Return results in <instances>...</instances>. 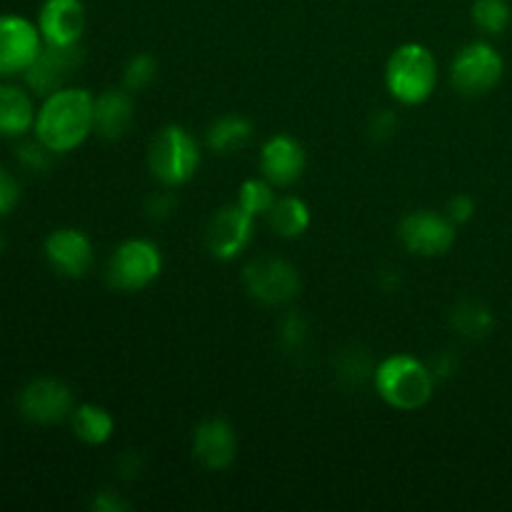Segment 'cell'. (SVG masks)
I'll list each match as a JSON object with an SVG mask.
<instances>
[{
  "label": "cell",
  "mask_w": 512,
  "mask_h": 512,
  "mask_svg": "<svg viewBox=\"0 0 512 512\" xmlns=\"http://www.w3.org/2000/svg\"><path fill=\"white\" fill-rule=\"evenodd\" d=\"M375 363L368 350L350 348L338 355V380L345 385H360L373 378Z\"/></svg>",
  "instance_id": "cell-25"
},
{
  "label": "cell",
  "mask_w": 512,
  "mask_h": 512,
  "mask_svg": "<svg viewBox=\"0 0 512 512\" xmlns=\"http://www.w3.org/2000/svg\"><path fill=\"white\" fill-rule=\"evenodd\" d=\"M308 320L298 313V310H290L283 320H280L278 338L280 345H283L288 353H295V350H303L305 343H308Z\"/></svg>",
  "instance_id": "cell-28"
},
{
  "label": "cell",
  "mask_w": 512,
  "mask_h": 512,
  "mask_svg": "<svg viewBox=\"0 0 512 512\" xmlns=\"http://www.w3.org/2000/svg\"><path fill=\"white\" fill-rule=\"evenodd\" d=\"M253 230H255V218L245 213L238 203L225 205L218 213L210 218L208 230H205V245H208V253L215 260H235L240 253L248 250V245L253 243Z\"/></svg>",
  "instance_id": "cell-12"
},
{
  "label": "cell",
  "mask_w": 512,
  "mask_h": 512,
  "mask_svg": "<svg viewBox=\"0 0 512 512\" xmlns=\"http://www.w3.org/2000/svg\"><path fill=\"white\" fill-rule=\"evenodd\" d=\"M435 375L430 373L428 363L415 355L398 353L375 365L373 385L380 398L395 410L413 413L430 403L435 393Z\"/></svg>",
  "instance_id": "cell-2"
},
{
  "label": "cell",
  "mask_w": 512,
  "mask_h": 512,
  "mask_svg": "<svg viewBox=\"0 0 512 512\" xmlns=\"http://www.w3.org/2000/svg\"><path fill=\"white\" fill-rule=\"evenodd\" d=\"M470 18L483 33L500 35L510 25L512 10L508 0H475L470 8Z\"/></svg>",
  "instance_id": "cell-24"
},
{
  "label": "cell",
  "mask_w": 512,
  "mask_h": 512,
  "mask_svg": "<svg viewBox=\"0 0 512 512\" xmlns=\"http://www.w3.org/2000/svg\"><path fill=\"white\" fill-rule=\"evenodd\" d=\"M455 230H458V225L450 223L445 213L415 210L400 220L398 238L408 253L420 255V258H438L455 245V238H458Z\"/></svg>",
  "instance_id": "cell-10"
},
{
  "label": "cell",
  "mask_w": 512,
  "mask_h": 512,
  "mask_svg": "<svg viewBox=\"0 0 512 512\" xmlns=\"http://www.w3.org/2000/svg\"><path fill=\"white\" fill-rule=\"evenodd\" d=\"M253 140V123L243 115H220L218 120L208 125L205 130V145H208L213 153L228 155L235 150L245 148V145Z\"/></svg>",
  "instance_id": "cell-20"
},
{
  "label": "cell",
  "mask_w": 512,
  "mask_h": 512,
  "mask_svg": "<svg viewBox=\"0 0 512 512\" xmlns=\"http://www.w3.org/2000/svg\"><path fill=\"white\" fill-rule=\"evenodd\" d=\"M158 78V60L150 53H135L133 58L125 63L123 70V88L130 93H140L148 85L155 83Z\"/></svg>",
  "instance_id": "cell-26"
},
{
  "label": "cell",
  "mask_w": 512,
  "mask_h": 512,
  "mask_svg": "<svg viewBox=\"0 0 512 512\" xmlns=\"http://www.w3.org/2000/svg\"><path fill=\"white\" fill-rule=\"evenodd\" d=\"M400 130V118L395 115V110H375L368 118V135L375 143H388L398 135Z\"/></svg>",
  "instance_id": "cell-29"
},
{
  "label": "cell",
  "mask_w": 512,
  "mask_h": 512,
  "mask_svg": "<svg viewBox=\"0 0 512 512\" xmlns=\"http://www.w3.org/2000/svg\"><path fill=\"white\" fill-rule=\"evenodd\" d=\"M505 60L485 40H473L455 53L450 63V83L465 98H480L503 80Z\"/></svg>",
  "instance_id": "cell-6"
},
{
  "label": "cell",
  "mask_w": 512,
  "mask_h": 512,
  "mask_svg": "<svg viewBox=\"0 0 512 512\" xmlns=\"http://www.w3.org/2000/svg\"><path fill=\"white\" fill-rule=\"evenodd\" d=\"M118 470H120V478L123 480H138L143 475L145 463L135 450H128V453L120 455L118 460Z\"/></svg>",
  "instance_id": "cell-35"
},
{
  "label": "cell",
  "mask_w": 512,
  "mask_h": 512,
  "mask_svg": "<svg viewBox=\"0 0 512 512\" xmlns=\"http://www.w3.org/2000/svg\"><path fill=\"white\" fill-rule=\"evenodd\" d=\"M70 428H73V435L85 445H105L115 433V420L113 415L105 408L93 403L75 405L73 415H70Z\"/></svg>",
  "instance_id": "cell-19"
},
{
  "label": "cell",
  "mask_w": 512,
  "mask_h": 512,
  "mask_svg": "<svg viewBox=\"0 0 512 512\" xmlns=\"http://www.w3.org/2000/svg\"><path fill=\"white\" fill-rule=\"evenodd\" d=\"M135 123L133 93L125 88H105L93 105V133L103 140H123Z\"/></svg>",
  "instance_id": "cell-17"
},
{
  "label": "cell",
  "mask_w": 512,
  "mask_h": 512,
  "mask_svg": "<svg viewBox=\"0 0 512 512\" xmlns=\"http://www.w3.org/2000/svg\"><path fill=\"white\" fill-rule=\"evenodd\" d=\"M15 155H18V163L23 165L25 170H30V173H48V170L53 168V160L58 158V155H55L48 145L40 143L38 138L23 140V143L18 145V150H15Z\"/></svg>",
  "instance_id": "cell-27"
},
{
  "label": "cell",
  "mask_w": 512,
  "mask_h": 512,
  "mask_svg": "<svg viewBox=\"0 0 512 512\" xmlns=\"http://www.w3.org/2000/svg\"><path fill=\"white\" fill-rule=\"evenodd\" d=\"M243 285L263 305H288L300 293V275L293 263L275 255H260L243 268Z\"/></svg>",
  "instance_id": "cell-7"
},
{
  "label": "cell",
  "mask_w": 512,
  "mask_h": 512,
  "mask_svg": "<svg viewBox=\"0 0 512 512\" xmlns=\"http://www.w3.org/2000/svg\"><path fill=\"white\" fill-rule=\"evenodd\" d=\"M35 115L38 108L28 85L0 80V138L20 140L33 133Z\"/></svg>",
  "instance_id": "cell-18"
},
{
  "label": "cell",
  "mask_w": 512,
  "mask_h": 512,
  "mask_svg": "<svg viewBox=\"0 0 512 512\" xmlns=\"http://www.w3.org/2000/svg\"><path fill=\"white\" fill-rule=\"evenodd\" d=\"M450 328L465 340H485L495 328V315L480 300H460L450 308Z\"/></svg>",
  "instance_id": "cell-21"
},
{
  "label": "cell",
  "mask_w": 512,
  "mask_h": 512,
  "mask_svg": "<svg viewBox=\"0 0 512 512\" xmlns=\"http://www.w3.org/2000/svg\"><path fill=\"white\" fill-rule=\"evenodd\" d=\"M148 168L165 188H180L190 183L200 168L198 140L183 125H165L150 140Z\"/></svg>",
  "instance_id": "cell-4"
},
{
  "label": "cell",
  "mask_w": 512,
  "mask_h": 512,
  "mask_svg": "<svg viewBox=\"0 0 512 512\" xmlns=\"http://www.w3.org/2000/svg\"><path fill=\"white\" fill-rule=\"evenodd\" d=\"M305 165H308V158H305L303 145L288 133L273 135L260 148V173L275 188H290L298 183L305 173Z\"/></svg>",
  "instance_id": "cell-15"
},
{
  "label": "cell",
  "mask_w": 512,
  "mask_h": 512,
  "mask_svg": "<svg viewBox=\"0 0 512 512\" xmlns=\"http://www.w3.org/2000/svg\"><path fill=\"white\" fill-rule=\"evenodd\" d=\"M278 195H275V185L265 178H250L240 185L238 200L235 203L245 210L248 215L258 218H268L270 208L275 205Z\"/></svg>",
  "instance_id": "cell-23"
},
{
  "label": "cell",
  "mask_w": 512,
  "mask_h": 512,
  "mask_svg": "<svg viewBox=\"0 0 512 512\" xmlns=\"http://www.w3.org/2000/svg\"><path fill=\"white\" fill-rule=\"evenodd\" d=\"M193 458L205 470H228L238 458V433L225 418H205L193 430Z\"/></svg>",
  "instance_id": "cell-14"
},
{
  "label": "cell",
  "mask_w": 512,
  "mask_h": 512,
  "mask_svg": "<svg viewBox=\"0 0 512 512\" xmlns=\"http://www.w3.org/2000/svg\"><path fill=\"white\" fill-rule=\"evenodd\" d=\"M20 418L33 425H58L70 420L75 410V395L68 383L58 378H33L18 393Z\"/></svg>",
  "instance_id": "cell-8"
},
{
  "label": "cell",
  "mask_w": 512,
  "mask_h": 512,
  "mask_svg": "<svg viewBox=\"0 0 512 512\" xmlns=\"http://www.w3.org/2000/svg\"><path fill=\"white\" fill-rule=\"evenodd\" d=\"M90 510L93 512H128L130 503L125 498H120L115 490L105 488L100 493H95V498L90 500Z\"/></svg>",
  "instance_id": "cell-33"
},
{
  "label": "cell",
  "mask_w": 512,
  "mask_h": 512,
  "mask_svg": "<svg viewBox=\"0 0 512 512\" xmlns=\"http://www.w3.org/2000/svg\"><path fill=\"white\" fill-rule=\"evenodd\" d=\"M268 225L278 238L295 240L310 228V208L298 195H283L268 213Z\"/></svg>",
  "instance_id": "cell-22"
},
{
  "label": "cell",
  "mask_w": 512,
  "mask_h": 512,
  "mask_svg": "<svg viewBox=\"0 0 512 512\" xmlns=\"http://www.w3.org/2000/svg\"><path fill=\"white\" fill-rule=\"evenodd\" d=\"M460 360L455 355V350H440L438 355H433V360L428 363L430 373L435 375V380H448L453 378L455 370H458Z\"/></svg>",
  "instance_id": "cell-34"
},
{
  "label": "cell",
  "mask_w": 512,
  "mask_h": 512,
  "mask_svg": "<svg viewBox=\"0 0 512 512\" xmlns=\"http://www.w3.org/2000/svg\"><path fill=\"white\" fill-rule=\"evenodd\" d=\"M175 208H178V198H175L173 188L160 190V193H153L145 200V215H148L150 220H155V223L168 220L170 215L175 213Z\"/></svg>",
  "instance_id": "cell-30"
},
{
  "label": "cell",
  "mask_w": 512,
  "mask_h": 512,
  "mask_svg": "<svg viewBox=\"0 0 512 512\" xmlns=\"http://www.w3.org/2000/svg\"><path fill=\"white\" fill-rule=\"evenodd\" d=\"M88 13L83 0H43L38 30L45 45H78L83 40Z\"/></svg>",
  "instance_id": "cell-16"
},
{
  "label": "cell",
  "mask_w": 512,
  "mask_h": 512,
  "mask_svg": "<svg viewBox=\"0 0 512 512\" xmlns=\"http://www.w3.org/2000/svg\"><path fill=\"white\" fill-rule=\"evenodd\" d=\"M43 45L38 23L18 13H0V80L23 75Z\"/></svg>",
  "instance_id": "cell-9"
},
{
  "label": "cell",
  "mask_w": 512,
  "mask_h": 512,
  "mask_svg": "<svg viewBox=\"0 0 512 512\" xmlns=\"http://www.w3.org/2000/svg\"><path fill=\"white\" fill-rule=\"evenodd\" d=\"M385 85L400 105L425 103L438 85V60L433 50L420 43L395 48L385 65Z\"/></svg>",
  "instance_id": "cell-3"
},
{
  "label": "cell",
  "mask_w": 512,
  "mask_h": 512,
  "mask_svg": "<svg viewBox=\"0 0 512 512\" xmlns=\"http://www.w3.org/2000/svg\"><path fill=\"white\" fill-rule=\"evenodd\" d=\"M163 273V253L153 240L130 238L113 250L105 265V280L118 293H138Z\"/></svg>",
  "instance_id": "cell-5"
},
{
  "label": "cell",
  "mask_w": 512,
  "mask_h": 512,
  "mask_svg": "<svg viewBox=\"0 0 512 512\" xmlns=\"http://www.w3.org/2000/svg\"><path fill=\"white\" fill-rule=\"evenodd\" d=\"M20 203V183L5 165H0V218L13 213Z\"/></svg>",
  "instance_id": "cell-31"
},
{
  "label": "cell",
  "mask_w": 512,
  "mask_h": 512,
  "mask_svg": "<svg viewBox=\"0 0 512 512\" xmlns=\"http://www.w3.org/2000/svg\"><path fill=\"white\" fill-rule=\"evenodd\" d=\"M43 253L50 268L70 280L85 278L95 263L93 240L78 228H55L45 238Z\"/></svg>",
  "instance_id": "cell-13"
},
{
  "label": "cell",
  "mask_w": 512,
  "mask_h": 512,
  "mask_svg": "<svg viewBox=\"0 0 512 512\" xmlns=\"http://www.w3.org/2000/svg\"><path fill=\"white\" fill-rule=\"evenodd\" d=\"M445 215H448L450 223L455 225L470 223L475 215V200L465 193L453 195V198L448 200V205H445Z\"/></svg>",
  "instance_id": "cell-32"
},
{
  "label": "cell",
  "mask_w": 512,
  "mask_h": 512,
  "mask_svg": "<svg viewBox=\"0 0 512 512\" xmlns=\"http://www.w3.org/2000/svg\"><path fill=\"white\" fill-rule=\"evenodd\" d=\"M83 45H43L38 58L33 60L28 70L23 73L25 85L33 95L45 98L55 90L65 88L68 80L73 78L75 70L83 65Z\"/></svg>",
  "instance_id": "cell-11"
},
{
  "label": "cell",
  "mask_w": 512,
  "mask_h": 512,
  "mask_svg": "<svg viewBox=\"0 0 512 512\" xmlns=\"http://www.w3.org/2000/svg\"><path fill=\"white\" fill-rule=\"evenodd\" d=\"M3 250H5V235L0 233V255H3Z\"/></svg>",
  "instance_id": "cell-36"
},
{
  "label": "cell",
  "mask_w": 512,
  "mask_h": 512,
  "mask_svg": "<svg viewBox=\"0 0 512 512\" xmlns=\"http://www.w3.org/2000/svg\"><path fill=\"white\" fill-rule=\"evenodd\" d=\"M95 95L88 88L65 85L45 95L35 115L33 135L55 155L73 153L93 133Z\"/></svg>",
  "instance_id": "cell-1"
}]
</instances>
